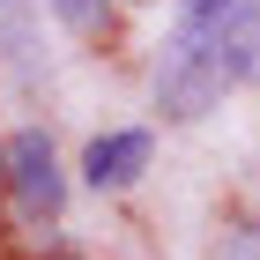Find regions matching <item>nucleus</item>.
I'll list each match as a JSON object with an SVG mask.
<instances>
[{"mask_svg": "<svg viewBox=\"0 0 260 260\" xmlns=\"http://www.w3.org/2000/svg\"><path fill=\"white\" fill-rule=\"evenodd\" d=\"M260 45V0H179V30L164 45L156 97L171 119H201L208 104L245 75Z\"/></svg>", "mask_w": 260, "mask_h": 260, "instance_id": "1", "label": "nucleus"}, {"mask_svg": "<svg viewBox=\"0 0 260 260\" xmlns=\"http://www.w3.org/2000/svg\"><path fill=\"white\" fill-rule=\"evenodd\" d=\"M0 171H8V193H15V208L30 223L60 216L67 186H60V164H52V141H45V134H15L8 149H0Z\"/></svg>", "mask_w": 260, "mask_h": 260, "instance_id": "2", "label": "nucleus"}, {"mask_svg": "<svg viewBox=\"0 0 260 260\" xmlns=\"http://www.w3.org/2000/svg\"><path fill=\"white\" fill-rule=\"evenodd\" d=\"M149 171V134L141 126H119V134H97L89 141V156H82V179L89 186H126Z\"/></svg>", "mask_w": 260, "mask_h": 260, "instance_id": "3", "label": "nucleus"}, {"mask_svg": "<svg viewBox=\"0 0 260 260\" xmlns=\"http://www.w3.org/2000/svg\"><path fill=\"white\" fill-rule=\"evenodd\" d=\"M223 260H260V231H238V245H231Z\"/></svg>", "mask_w": 260, "mask_h": 260, "instance_id": "4", "label": "nucleus"}, {"mask_svg": "<svg viewBox=\"0 0 260 260\" xmlns=\"http://www.w3.org/2000/svg\"><path fill=\"white\" fill-rule=\"evenodd\" d=\"M60 15H67V22H82V30H89V22H97V8H89V0H60Z\"/></svg>", "mask_w": 260, "mask_h": 260, "instance_id": "5", "label": "nucleus"}]
</instances>
